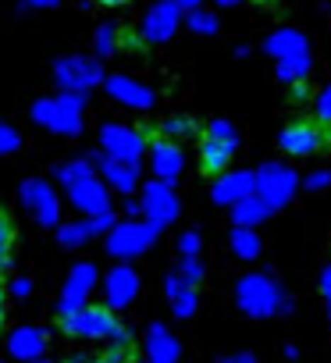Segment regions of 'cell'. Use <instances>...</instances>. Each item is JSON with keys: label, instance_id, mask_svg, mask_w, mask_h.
<instances>
[{"label": "cell", "instance_id": "1", "mask_svg": "<svg viewBox=\"0 0 331 363\" xmlns=\"http://www.w3.org/2000/svg\"><path fill=\"white\" fill-rule=\"evenodd\" d=\"M296 189H299V178H296V171L285 167V164H264L260 174H253V193H257L271 211L285 207V203L296 196Z\"/></svg>", "mask_w": 331, "mask_h": 363}, {"label": "cell", "instance_id": "2", "mask_svg": "<svg viewBox=\"0 0 331 363\" xmlns=\"http://www.w3.org/2000/svg\"><path fill=\"white\" fill-rule=\"evenodd\" d=\"M235 150H239V132L228 121H214L207 128L203 143H200V164H203V171L207 174H221L232 164Z\"/></svg>", "mask_w": 331, "mask_h": 363}, {"label": "cell", "instance_id": "3", "mask_svg": "<svg viewBox=\"0 0 331 363\" xmlns=\"http://www.w3.org/2000/svg\"><path fill=\"white\" fill-rule=\"evenodd\" d=\"M239 303L246 310H253V313H271V310H285L288 306L285 296H281V289L271 278H260V274L239 281Z\"/></svg>", "mask_w": 331, "mask_h": 363}, {"label": "cell", "instance_id": "4", "mask_svg": "<svg viewBox=\"0 0 331 363\" xmlns=\"http://www.w3.org/2000/svg\"><path fill=\"white\" fill-rule=\"evenodd\" d=\"M324 143H327V135H324L320 125H313V121H292V125L281 132V150H285L288 157H310V153H317Z\"/></svg>", "mask_w": 331, "mask_h": 363}, {"label": "cell", "instance_id": "5", "mask_svg": "<svg viewBox=\"0 0 331 363\" xmlns=\"http://www.w3.org/2000/svg\"><path fill=\"white\" fill-rule=\"evenodd\" d=\"M246 196H253V174L249 171L225 174L218 186H214V200H221V203H239Z\"/></svg>", "mask_w": 331, "mask_h": 363}, {"label": "cell", "instance_id": "6", "mask_svg": "<svg viewBox=\"0 0 331 363\" xmlns=\"http://www.w3.org/2000/svg\"><path fill=\"white\" fill-rule=\"evenodd\" d=\"M310 47L306 50H296V54H285V57H278V79L281 82H303L306 75H310Z\"/></svg>", "mask_w": 331, "mask_h": 363}, {"label": "cell", "instance_id": "7", "mask_svg": "<svg viewBox=\"0 0 331 363\" xmlns=\"http://www.w3.org/2000/svg\"><path fill=\"white\" fill-rule=\"evenodd\" d=\"M264 50H267L271 57H285V54L306 50V36H303V33H296V29H278V33H271V36H267Z\"/></svg>", "mask_w": 331, "mask_h": 363}, {"label": "cell", "instance_id": "8", "mask_svg": "<svg viewBox=\"0 0 331 363\" xmlns=\"http://www.w3.org/2000/svg\"><path fill=\"white\" fill-rule=\"evenodd\" d=\"M175 22H179V4H160V8H153L146 33H150L153 40H168V36L175 33Z\"/></svg>", "mask_w": 331, "mask_h": 363}, {"label": "cell", "instance_id": "9", "mask_svg": "<svg viewBox=\"0 0 331 363\" xmlns=\"http://www.w3.org/2000/svg\"><path fill=\"white\" fill-rule=\"evenodd\" d=\"M267 203L260 200V196H246V200H239L235 203V221L242 225V228H249V225H257V221H264L267 218Z\"/></svg>", "mask_w": 331, "mask_h": 363}, {"label": "cell", "instance_id": "10", "mask_svg": "<svg viewBox=\"0 0 331 363\" xmlns=\"http://www.w3.org/2000/svg\"><path fill=\"white\" fill-rule=\"evenodd\" d=\"M179 167H182V153L175 150V146H157V171L164 174V178H175L179 174Z\"/></svg>", "mask_w": 331, "mask_h": 363}, {"label": "cell", "instance_id": "11", "mask_svg": "<svg viewBox=\"0 0 331 363\" xmlns=\"http://www.w3.org/2000/svg\"><path fill=\"white\" fill-rule=\"evenodd\" d=\"M232 246H235L239 257H257V253H260V239H257L249 228H239V232L232 235Z\"/></svg>", "mask_w": 331, "mask_h": 363}, {"label": "cell", "instance_id": "12", "mask_svg": "<svg viewBox=\"0 0 331 363\" xmlns=\"http://www.w3.org/2000/svg\"><path fill=\"white\" fill-rule=\"evenodd\" d=\"M11 242H15V225H11V218L0 211V264L8 260V250H11Z\"/></svg>", "mask_w": 331, "mask_h": 363}, {"label": "cell", "instance_id": "13", "mask_svg": "<svg viewBox=\"0 0 331 363\" xmlns=\"http://www.w3.org/2000/svg\"><path fill=\"white\" fill-rule=\"evenodd\" d=\"M303 186H306L310 193H320V189H327V186H331V171H324V167H320V171H310Z\"/></svg>", "mask_w": 331, "mask_h": 363}, {"label": "cell", "instance_id": "14", "mask_svg": "<svg viewBox=\"0 0 331 363\" xmlns=\"http://www.w3.org/2000/svg\"><path fill=\"white\" fill-rule=\"evenodd\" d=\"M189 26H193L196 33H214V29H218V18L207 15V11H193V15H189Z\"/></svg>", "mask_w": 331, "mask_h": 363}, {"label": "cell", "instance_id": "15", "mask_svg": "<svg viewBox=\"0 0 331 363\" xmlns=\"http://www.w3.org/2000/svg\"><path fill=\"white\" fill-rule=\"evenodd\" d=\"M317 118L320 121H331V82L317 93Z\"/></svg>", "mask_w": 331, "mask_h": 363}, {"label": "cell", "instance_id": "16", "mask_svg": "<svg viewBox=\"0 0 331 363\" xmlns=\"http://www.w3.org/2000/svg\"><path fill=\"white\" fill-rule=\"evenodd\" d=\"M189 128H193V125H189L186 118H172L168 125H164V132H172V135H175V132H189Z\"/></svg>", "mask_w": 331, "mask_h": 363}, {"label": "cell", "instance_id": "17", "mask_svg": "<svg viewBox=\"0 0 331 363\" xmlns=\"http://www.w3.org/2000/svg\"><path fill=\"white\" fill-rule=\"evenodd\" d=\"M310 96V89H306V79L303 82H292V100H306Z\"/></svg>", "mask_w": 331, "mask_h": 363}, {"label": "cell", "instance_id": "18", "mask_svg": "<svg viewBox=\"0 0 331 363\" xmlns=\"http://www.w3.org/2000/svg\"><path fill=\"white\" fill-rule=\"evenodd\" d=\"M320 289H324V296L331 299V267H327V271L320 274Z\"/></svg>", "mask_w": 331, "mask_h": 363}, {"label": "cell", "instance_id": "19", "mask_svg": "<svg viewBox=\"0 0 331 363\" xmlns=\"http://www.w3.org/2000/svg\"><path fill=\"white\" fill-rule=\"evenodd\" d=\"M96 4H103V8H118V4H128V0H96Z\"/></svg>", "mask_w": 331, "mask_h": 363}, {"label": "cell", "instance_id": "20", "mask_svg": "<svg viewBox=\"0 0 331 363\" xmlns=\"http://www.w3.org/2000/svg\"><path fill=\"white\" fill-rule=\"evenodd\" d=\"M228 363H253L249 356H235V359H228Z\"/></svg>", "mask_w": 331, "mask_h": 363}, {"label": "cell", "instance_id": "21", "mask_svg": "<svg viewBox=\"0 0 331 363\" xmlns=\"http://www.w3.org/2000/svg\"><path fill=\"white\" fill-rule=\"evenodd\" d=\"M179 4H186V8H196V4H200V0H179Z\"/></svg>", "mask_w": 331, "mask_h": 363}, {"label": "cell", "instance_id": "22", "mask_svg": "<svg viewBox=\"0 0 331 363\" xmlns=\"http://www.w3.org/2000/svg\"><path fill=\"white\" fill-rule=\"evenodd\" d=\"M0 320H4V296H0Z\"/></svg>", "mask_w": 331, "mask_h": 363}, {"label": "cell", "instance_id": "23", "mask_svg": "<svg viewBox=\"0 0 331 363\" xmlns=\"http://www.w3.org/2000/svg\"><path fill=\"white\" fill-rule=\"evenodd\" d=\"M218 4H225V8H228V4H239V0H218Z\"/></svg>", "mask_w": 331, "mask_h": 363}, {"label": "cell", "instance_id": "24", "mask_svg": "<svg viewBox=\"0 0 331 363\" xmlns=\"http://www.w3.org/2000/svg\"><path fill=\"white\" fill-rule=\"evenodd\" d=\"M260 4H267V0H260Z\"/></svg>", "mask_w": 331, "mask_h": 363}]
</instances>
